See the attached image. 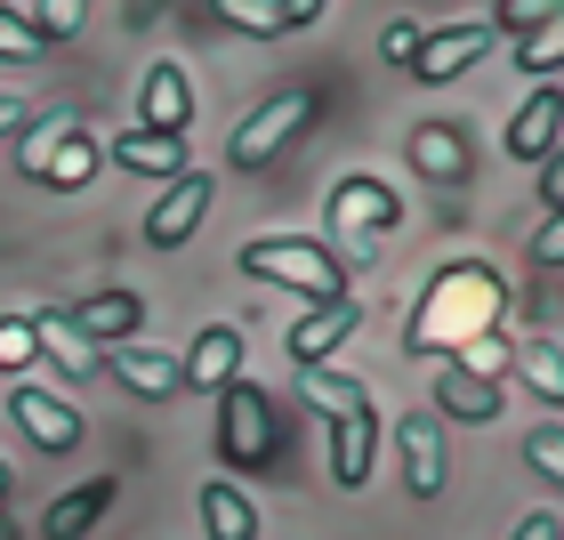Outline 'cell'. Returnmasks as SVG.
I'll return each mask as SVG.
<instances>
[{
	"mask_svg": "<svg viewBox=\"0 0 564 540\" xmlns=\"http://www.w3.org/2000/svg\"><path fill=\"white\" fill-rule=\"evenodd\" d=\"M323 218H330V235H339L347 250H371V242H388L395 226H403V202H395V186H388V177L355 170V177H339V186H330Z\"/></svg>",
	"mask_w": 564,
	"mask_h": 540,
	"instance_id": "5",
	"label": "cell"
},
{
	"mask_svg": "<svg viewBox=\"0 0 564 540\" xmlns=\"http://www.w3.org/2000/svg\"><path fill=\"white\" fill-rule=\"evenodd\" d=\"M202 210H210V177H202V170L170 177V194L145 210V242H153V250H177V242H194Z\"/></svg>",
	"mask_w": 564,
	"mask_h": 540,
	"instance_id": "13",
	"label": "cell"
},
{
	"mask_svg": "<svg viewBox=\"0 0 564 540\" xmlns=\"http://www.w3.org/2000/svg\"><path fill=\"white\" fill-rule=\"evenodd\" d=\"M371 452H379V403L330 428V476H339L347 493H364V484H371Z\"/></svg>",
	"mask_w": 564,
	"mask_h": 540,
	"instance_id": "19",
	"label": "cell"
},
{
	"mask_svg": "<svg viewBox=\"0 0 564 540\" xmlns=\"http://www.w3.org/2000/svg\"><path fill=\"white\" fill-rule=\"evenodd\" d=\"M0 57L24 65V57H41V41H33V24H24L17 9H0Z\"/></svg>",
	"mask_w": 564,
	"mask_h": 540,
	"instance_id": "34",
	"label": "cell"
},
{
	"mask_svg": "<svg viewBox=\"0 0 564 540\" xmlns=\"http://www.w3.org/2000/svg\"><path fill=\"white\" fill-rule=\"evenodd\" d=\"M524 460H532V476L564 484V428H532V435H524Z\"/></svg>",
	"mask_w": 564,
	"mask_h": 540,
	"instance_id": "30",
	"label": "cell"
},
{
	"mask_svg": "<svg viewBox=\"0 0 564 540\" xmlns=\"http://www.w3.org/2000/svg\"><path fill=\"white\" fill-rule=\"evenodd\" d=\"M210 17H226V24L250 33V41H282V33H299V24H315L323 0H218Z\"/></svg>",
	"mask_w": 564,
	"mask_h": 540,
	"instance_id": "16",
	"label": "cell"
},
{
	"mask_svg": "<svg viewBox=\"0 0 564 540\" xmlns=\"http://www.w3.org/2000/svg\"><path fill=\"white\" fill-rule=\"evenodd\" d=\"M299 403L315 411V420H355V411H371V388L364 379H347V371H299Z\"/></svg>",
	"mask_w": 564,
	"mask_h": 540,
	"instance_id": "23",
	"label": "cell"
},
{
	"mask_svg": "<svg viewBox=\"0 0 564 540\" xmlns=\"http://www.w3.org/2000/svg\"><path fill=\"white\" fill-rule=\"evenodd\" d=\"M517 73H564V0L517 41Z\"/></svg>",
	"mask_w": 564,
	"mask_h": 540,
	"instance_id": "27",
	"label": "cell"
},
{
	"mask_svg": "<svg viewBox=\"0 0 564 540\" xmlns=\"http://www.w3.org/2000/svg\"><path fill=\"white\" fill-rule=\"evenodd\" d=\"M556 145H564V89H532L524 106L508 114V162H532V170H541Z\"/></svg>",
	"mask_w": 564,
	"mask_h": 540,
	"instance_id": "11",
	"label": "cell"
},
{
	"mask_svg": "<svg viewBox=\"0 0 564 540\" xmlns=\"http://www.w3.org/2000/svg\"><path fill=\"white\" fill-rule=\"evenodd\" d=\"M500 33H492V24H427V41H420V82H459V73H468L476 57H484V48H492Z\"/></svg>",
	"mask_w": 564,
	"mask_h": 540,
	"instance_id": "12",
	"label": "cell"
},
{
	"mask_svg": "<svg viewBox=\"0 0 564 540\" xmlns=\"http://www.w3.org/2000/svg\"><path fill=\"white\" fill-rule=\"evenodd\" d=\"M508 540H564V525L549 517V508H532V517H517V532Z\"/></svg>",
	"mask_w": 564,
	"mask_h": 540,
	"instance_id": "37",
	"label": "cell"
},
{
	"mask_svg": "<svg viewBox=\"0 0 564 540\" xmlns=\"http://www.w3.org/2000/svg\"><path fill=\"white\" fill-rule=\"evenodd\" d=\"M435 420H459V428H484V420H500V388L468 379L459 364H435Z\"/></svg>",
	"mask_w": 564,
	"mask_h": 540,
	"instance_id": "20",
	"label": "cell"
},
{
	"mask_svg": "<svg viewBox=\"0 0 564 540\" xmlns=\"http://www.w3.org/2000/svg\"><path fill=\"white\" fill-rule=\"evenodd\" d=\"M412 170L427 186H468V138H459L452 121H420L412 130Z\"/></svg>",
	"mask_w": 564,
	"mask_h": 540,
	"instance_id": "17",
	"label": "cell"
},
{
	"mask_svg": "<svg viewBox=\"0 0 564 540\" xmlns=\"http://www.w3.org/2000/svg\"><path fill=\"white\" fill-rule=\"evenodd\" d=\"M452 364L468 371V379H484V388H500L508 364H517V339H508V331H484V339H468V347L452 355Z\"/></svg>",
	"mask_w": 564,
	"mask_h": 540,
	"instance_id": "28",
	"label": "cell"
},
{
	"mask_svg": "<svg viewBox=\"0 0 564 540\" xmlns=\"http://www.w3.org/2000/svg\"><path fill=\"white\" fill-rule=\"evenodd\" d=\"M106 364H113V379H121V388H130V396H145V403L177 396V355L145 347V339H130V347H106Z\"/></svg>",
	"mask_w": 564,
	"mask_h": 540,
	"instance_id": "18",
	"label": "cell"
},
{
	"mask_svg": "<svg viewBox=\"0 0 564 540\" xmlns=\"http://www.w3.org/2000/svg\"><path fill=\"white\" fill-rule=\"evenodd\" d=\"M541 202H549V210L564 218V145H556L549 162H541Z\"/></svg>",
	"mask_w": 564,
	"mask_h": 540,
	"instance_id": "36",
	"label": "cell"
},
{
	"mask_svg": "<svg viewBox=\"0 0 564 540\" xmlns=\"http://www.w3.org/2000/svg\"><path fill=\"white\" fill-rule=\"evenodd\" d=\"M17 17L33 24V41L48 48V41H73V33H82V17H89V9H82V0H41V9H17Z\"/></svg>",
	"mask_w": 564,
	"mask_h": 540,
	"instance_id": "29",
	"label": "cell"
},
{
	"mask_svg": "<svg viewBox=\"0 0 564 540\" xmlns=\"http://www.w3.org/2000/svg\"><path fill=\"white\" fill-rule=\"evenodd\" d=\"M186 121H194V82H186L177 65H153L145 89H138V130H153V138H186Z\"/></svg>",
	"mask_w": 564,
	"mask_h": 540,
	"instance_id": "15",
	"label": "cell"
},
{
	"mask_svg": "<svg viewBox=\"0 0 564 540\" xmlns=\"http://www.w3.org/2000/svg\"><path fill=\"white\" fill-rule=\"evenodd\" d=\"M113 508V476H89V484H73V493H57L48 500V517H41V532L48 540H82L97 517Z\"/></svg>",
	"mask_w": 564,
	"mask_h": 540,
	"instance_id": "21",
	"label": "cell"
},
{
	"mask_svg": "<svg viewBox=\"0 0 564 540\" xmlns=\"http://www.w3.org/2000/svg\"><path fill=\"white\" fill-rule=\"evenodd\" d=\"M33 347H41L65 379H97V371H106V347L82 339V323H73L65 306H41V315H33Z\"/></svg>",
	"mask_w": 564,
	"mask_h": 540,
	"instance_id": "14",
	"label": "cell"
},
{
	"mask_svg": "<svg viewBox=\"0 0 564 540\" xmlns=\"http://www.w3.org/2000/svg\"><path fill=\"white\" fill-rule=\"evenodd\" d=\"M202 532L210 540H259V508H250L242 484H202Z\"/></svg>",
	"mask_w": 564,
	"mask_h": 540,
	"instance_id": "24",
	"label": "cell"
},
{
	"mask_svg": "<svg viewBox=\"0 0 564 540\" xmlns=\"http://www.w3.org/2000/svg\"><path fill=\"white\" fill-rule=\"evenodd\" d=\"M500 315H508V282H500V267H484V259H452V267H435V282L420 291L403 347H412V355H444V364H452V355L468 347V339L500 331Z\"/></svg>",
	"mask_w": 564,
	"mask_h": 540,
	"instance_id": "1",
	"label": "cell"
},
{
	"mask_svg": "<svg viewBox=\"0 0 564 540\" xmlns=\"http://www.w3.org/2000/svg\"><path fill=\"white\" fill-rule=\"evenodd\" d=\"M420 41H427V24H420V17H395L388 33H379V48H388V65H412V57H420Z\"/></svg>",
	"mask_w": 564,
	"mask_h": 540,
	"instance_id": "33",
	"label": "cell"
},
{
	"mask_svg": "<svg viewBox=\"0 0 564 540\" xmlns=\"http://www.w3.org/2000/svg\"><path fill=\"white\" fill-rule=\"evenodd\" d=\"M218 460L242 476H274L282 460V420H274V396L250 388V379H235V388L218 396Z\"/></svg>",
	"mask_w": 564,
	"mask_h": 540,
	"instance_id": "3",
	"label": "cell"
},
{
	"mask_svg": "<svg viewBox=\"0 0 564 540\" xmlns=\"http://www.w3.org/2000/svg\"><path fill=\"white\" fill-rule=\"evenodd\" d=\"M242 331L235 323H210V331H202V339L186 347V364H177V388H194V396H226V388H235V379H242Z\"/></svg>",
	"mask_w": 564,
	"mask_h": 540,
	"instance_id": "8",
	"label": "cell"
},
{
	"mask_svg": "<svg viewBox=\"0 0 564 540\" xmlns=\"http://www.w3.org/2000/svg\"><path fill=\"white\" fill-rule=\"evenodd\" d=\"M549 9H556V0H508V9H500V17H484V24H492V33H508V41H524Z\"/></svg>",
	"mask_w": 564,
	"mask_h": 540,
	"instance_id": "32",
	"label": "cell"
},
{
	"mask_svg": "<svg viewBox=\"0 0 564 540\" xmlns=\"http://www.w3.org/2000/svg\"><path fill=\"white\" fill-rule=\"evenodd\" d=\"M97 162H106V145H97L82 121H33L24 145H17V170L33 177V186H57V194H82L97 177Z\"/></svg>",
	"mask_w": 564,
	"mask_h": 540,
	"instance_id": "4",
	"label": "cell"
},
{
	"mask_svg": "<svg viewBox=\"0 0 564 540\" xmlns=\"http://www.w3.org/2000/svg\"><path fill=\"white\" fill-rule=\"evenodd\" d=\"M33 130V106H24V97H0V138H24Z\"/></svg>",
	"mask_w": 564,
	"mask_h": 540,
	"instance_id": "38",
	"label": "cell"
},
{
	"mask_svg": "<svg viewBox=\"0 0 564 540\" xmlns=\"http://www.w3.org/2000/svg\"><path fill=\"white\" fill-rule=\"evenodd\" d=\"M395 444H403V484H412V500H435V493H444V476H452L444 420H435V411H412V420L395 428Z\"/></svg>",
	"mask_w": 564,
	"mask_h": 540,
	"instance_id": "9",
	"label": "cell"
},
{
	"mask_svg": "<svg viewBox=\"0 0 564 540\" xmlns=\"http://www.w3.org/2000/svg\"><path fill=\"white\" fill-rule=\"evenodd\" d=\"M306 121H315V97L306 89H274L267 106H250L242 121H235V138H226V162L235 170H259V162H274L282 145H291Z\"/></svg>",
	"mask_w": 564,
	"mask_h": 540,
	"instance_id": "6",
	"label": "cell"
},
{
	"mask_svg": "<svg viewBox=\"0 0 564 540\" xmlns=\"http://www.w3.org/2000/svg\"><path fill=\"white\" fill-rule=\"evenodd\" d=\"M33 315H0V371H17V364H33Z\"/></svg>",
	"mask_w": 564,
	"mask_h": 540,
	"instance_id": "31",
	"label": "cell"
},
{
	"mask_svg": "<svg viewBox=\"0 0 564 540\" xmlns=\"http://www.w3.org/2000/svg\"><path fill=\"white\" fill-rule=\"evenodd\" d=\"M9 411H17L24 444H41V452H57V460L82 444V411H73L57 388H17V396H9Z\"/></svg>",
	"mask_w": 564,
	"mask_h": 540,
	"instance_id": "10",
	"label": "cell"
},
{
	"mask_svg": "<svg viewBox=\"0 0 564 540\" xmlns=\"http://www.w3.org/2000/svg\"><path fill=\"white\" fill-rule=\"evenodd\" d=\"M355 331H364V299H355V291L306 306V315L291 323V339H282V347H291V371H330V355H339Z\"/></svg>",
	"mask_w": 564,
	"mask_h": 540,
	"instance_id": "7",
	"label": "cell"
},
{
	"mask_svg": "<svg viewBox=\"0 0 564 540\" xmlns=\"http://www.w3.org/2000/svg\"><path fill=\"white\" fill-rule=\"evenodd\" d=\"M113 162L138 170V177H186V170H194L186 145H177V138H153V130H121V138H113Z\"/></svg>",
	"mask_w": 564,
	"mask_h": 540,
	"instance_id": "25",
	"label": "cell"
},
{
	"mask_svg": "<svg viewBox=\"0 0 564 540\" xmlns=\"http://www.w3.org/2000/svg\"><path fill=\"white\" fill-rule=\"evenodd\" d=\"M532 267H564V218H549L541 235H532Z\"/></svg>",
	"mask_w": 564,
	"mask_h": 540,
	"instance_id": "35",
	"label": "cell"
},
{
	"mask_svg": "<svg viewBox=\"0 0 564 540\" xmlns=\"http://www.w3.org/2000/svg\"><path fill=\"white\" fill-rule=\"evenodd\" d=\"M0 508H9V468H0ZM0 540H17V532H9V517H0Z\"/></svg>",
	"mask_w": 564,
	"mask_h": 540,
	"instance_id": "39",
	"label": "cell"
},
{
	"mask_svg": "<svg viewBox=\"0 0 564 540\" xmlns=\"http://www.w3.org/2000/svg\"><path fill=\"white\" fill-rule=\"evenodd\" d=\"M73 323H82V339H97V347H130L138 323H145V306H138V291H97Z\"/></svg>",
	"mask_w": 564,
	"mask_h": 540,
	"instance_id": "22",
	"label": "cell"
},
{
	"mask_svg": "<svg viewBox=\"0 0 564 540\" xmlns=\"http://www.w3.org/2000/svg\"><path fill=\"white\" fill-rule=\"evenodd\" d=\"M508 371H517V379H524V388L541 396V403H564V355H556L549 339H524V347H517V364H508Z\"/></svg>",
	"mask_w": 564,
	"mask_h": 540,
	"instance_id": "26",
	"label": "cell"
},
{
	"mask_svg": "<svg viewBox=\"0 0 564 540\" xmlns=\"http://www.w3.org/2000/svg\"><path fill=\"white\" fill-rule=\"evenodd\" d=\"M235 267H242V274H259V282H282V291H306V306L347 299V267H339V250H330V242H306V235H259V242H242V250H235Z\"/></svg>",
	"mask_w": 564,
	"mask_h": 540,
	"instance_id": "2",
	"label": "cell"
}]
</instances>
